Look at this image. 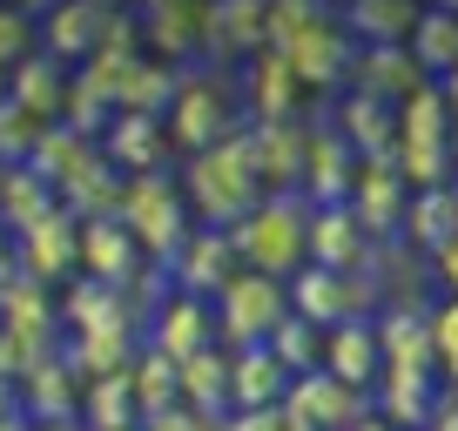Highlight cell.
<instances>
[{"instance_id":"cell-1","label":"cell","mask_w":458,"mask_h":431,"mask_svg":"<svg viewBox=\"0 0 458 431\" xmlns=\"http://www.w3.org/2000/svg\"><path fill=\"white\" fill-rule=\"evenodd\" d=\"M162 129H169L182 148H202V156L223 148L229 142V95H223V81H196V74H182L169 115H162Z\"/></svg>"},{"instance_id":"cell-2","label":"cell","mask_w":458,"mask_h":431,"mask_svg":"<svg viewBox=\"0 0 458 431\" xmlns=\"http://www.w3.org/2000/svg\"><path fill=\"white\" fill-rule=\"evenodd\" d=\"M122 28V14L114 7H101V0H68V7H55L47 14V61H95L101 41Z\"/></svg>"},{"instance_id":"cell-3","label":"cell","mask_w":458,"mask_h":431,"mask_svg":"<svg viewBox=\"0 0 458 431\" xmlns=\"http://www.w3.org/2000/svg\"><path fill=\"white\" fill-rule=\"evenodd\" d=\"M135 34H142L162 61L202 55V47H209V7H196V0H156V7L135 14Z\"/></svg>"},{"instance_id":"cell-4","label":"cell","mask_w":458,"mask_h":431,"mask_svg":"<svg viewBox=\"0 0 458 431\" xmlns=\"http://www.w3.org/2000/svg\"><path fill=\"white\" fill-rule=\"evenodd\" d=\"M68 95H74V81H68L61 61H28V68L14 74V95H7V101H14L28 122H55Z\"/></svg>"},{"instance_id":"cell-5","label":"cell","mask_w":458,"mask_h":431,"mask_svg":"<svg viewBox=\"0 0 458 431\" xmlns=\"http://www.w3.org/2000/svg\"><path fill=\"white\" fill-rule=\"evenodd\" d=\"M28 47H34V21L21 14V7H0V68H7V74H21V68L34 61Z\"/></svg>"},{"instance_id":"cell-6","label":"cell","mask_w":458,"mask_h":431,"mask_svg":"<svg viewBox=\"0 0 458 431\" xmlns=\"http://www.w3.org/2000/svg\"><path fill=\"white\" fill-rule=\"evenodd\" d=\"M0 189H7V169H0Z\"/></svg>"}]
</instances>
